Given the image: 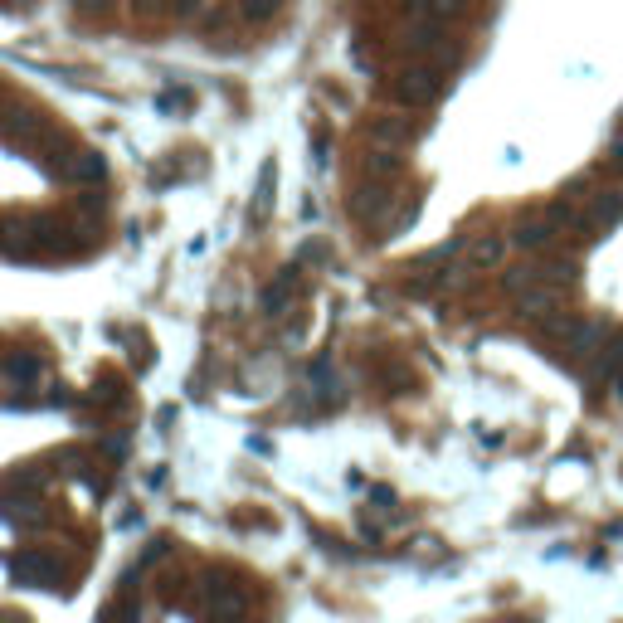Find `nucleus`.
Segmentation results:
<instances>
[{
    "instance_id": "6e6552de",
    "label": "nucleus",
    "mask_w": 623,
    "mask_h": 623,
    "mask_svg": "<svg viewBox=\"0 0 623 623\" xmlns=\"http://www.w3.org/2000/svg\"><path fill=\"white\" fill-rule=\"evenodd\" d=\"M468 263H473V268H492V263H502V239H487V234L473 239V244H468Z\"/></svg>"
},
{
    "instance_id": "f257e3e1",
    "label": "nucleus",
    "mask_w": 623,
    "mask_h": 623,
    "mask_svg": "<svg viewBox=\"0 0 623 623\" xmlns=\"http://www.w3.org/2000/svg\"><path fill=\"white\" fill-rule=\"evenodd\" d=\"M390 210H395V190L385 181H370L356 190V200H351V215L361 224H385L390 220Z\"/></svg>"
},
{
    "instance_id": "39448f33",
    "label": "nucleus",
    "mask_w": 623,
    "mask_h": 623,
    "mask_svg": "<svg viewBox=\"0 0 623 623\" xmlns=\"http://www.w3.org/2000/svg\"><path fill=\"white\" fill-rule=\"evenodd\" d=\"M560 229L550 224V215L546 220H521L516 224V234H512V244L516 249H531V254H541V249H550V239H555Z\"/></svg>"
},
{
    "instance_id": "423d86ee",
    "label": "nucleus",
    "mask_w": 623,
    "mask_h": 623,
    "mask_svg": "<svg viewBox=\"0 0 623 623\" xmlns=\"http://www.w3.org/2000/svg\"><path fill=\"white\" fill-rule=\"evenodd\" d=\"M5 137L10 142H25V147H35L39 137H44V117H35V112H5Z\"/></svg>"
},
{
    "instance_id": "4468645a",
    "label": "nucleus",
    "mask_w": 623,
    "mask_h": 623,
    "mask_svg": "<svg viewBox=\"0 0 623 623\" xmlns=\"http://www.w3.org/2000/svg\"><path fill=\"white\" fill-rule=\"evenodd\" d=\"M161 5H166V0H132V10H142V15H156Z\"/></svg>"
},
{
    "instance_id": "ddd939ff",
    "label": "nucleus",
    "mask_w": 623,
    "mask_h": 623,
    "mask_svg": "<svg viewBox=\"0 0 623 623\" xmlns=\"http://www.w3.org/2000/svg\"><path fill=\"white\" fill-rule=\"evenodd\" d=\"M205 5H210V0H176V20H195Z\"/></svg>"
},
{
    "instance_id": "9d476101",
    "label": "nucleus",
    "mask_w": 623,
    "mask_h": 623,
    "mask_svg": "<svg viewBox=\"0 0 623 623\" xmlns=\"http://www.w3.org/2000/svg\"><path fill=\"white\" fill-rule=\"evenodd\" d=\"M414 10H419L424 20H448V15H458V10H463V0H419Z\"/></svg>"
},
{
    "instance_id": "dca6fc26",
    "label": "nucleus",
    "mask_w": 623,
    "mask_h": 623,
    "mask_svg": "<svg viewBox=\"0 0 623 623\" xmlns=\"http://www.w3.org/2000/svg\"><path fill=\"white\" fill-rule=\"evenodd\" d=\"M5 112H10V93L0 88V122H5Z\"/></svg>"
},
{
    "instance_id": "2eb2a0df",
    "label": "nucleus",
    "mask_w": 623,
    "mask_h": 623,
    "mask_svg": "<svg viewBox=\"0 0 623 623\" xmlns=\"http://www.w3.org/2000/svg\"><path fill=\"white\" fill-rule=\"evenodd\" d=\"M78 5H83V10H108L112 0H78Z\"/></svg>"
},
{
    "instance_id": "0eeeda50",
    "label": "nucleus",
    "mask_w": 623,
    "mask_h": 623,
    "mask_svg": "<svg viewBox=\"0 0 623 623\" xmlns=\"http://www.w3.org/2000/svg\"><path fill=\"white\" fill-rule=\"evenodd\" d=\"M59 171H64L69 181H103V156H98V151H74Z\"/></svg>"
},
{
    "instance_id": "f03ea898",
    "label": "nucleus",
    "mask_w": 623,
    "mask_h": 623,
    "mask_svg": "<svg viewBox=\"0 0 623 623\" xmlns=\"http://www.w3.org/2000/svg\"><path fill=\"white\" fill-rule=\"evenodd\" d=\"M395 93H400V103H409V108H424V103H434L443 93V74L439 69H404Z\"/></svg>"
},
{
    "instance_id": "1a4fd4ad",
    "label": "nucleus",
    "mask_w": 623,
    "mask_h": 623,
    "mask_svg": "<svg viewBox=\"0 0 623 623\" xmlns=\"http://www.w3.org/2000/svg\"><path fill=\"white\" fill-rule=\"evenodd\" d=\"M5 375H10V380H20V385L39 380V356H30V351H20V356H5Z\"/></svg>"
},
{
    "instance_id": "20e7f679",
    "label": "nucleus",
    "mask_w": 623,
    "mask_h": 623,
    "mask_svg": "<svg viewBox=\"0 0 623 623\" xmlns=\"http://www.w3.org/2000/svg\"><path fill=\"white\" fill-rule=\"evenodd\" d=\"M10 570H15V580L20 585H35V589H54V565L35 555V550H25V555H15L10 560Z\"/></svg>"
},
{
    "instance_id": "9b49d317",
    "label": "nucleus",
    "mask_w": 623,
    "mask_h": 623,
    "mask_svg": "<svg viewBox=\"0 0 623 623\" xmlns=\"http://www.w3.org/2000/svg\"><path fill=\"white\" fill-rule=\"evenodd\" d=\"M283 10V0H244V15L249 20H273Z\"/></svg>"
},
{
    "instance_id": "7ed1b4c3",
    "label": "nucleus",
    "mask_w": 623,
    "mask_h": 623,
    "mask_svg": "<svg viewBox=\"0 0 623 623\" xmlns=\"http://www.w3.org/2000/svg\"><path fill=\"white\" fill-rule=\"evenodd\" d=\"M585 205H589V224H594V234L623 224V190H594V195H585Z\"/></svg>"
},
{
    "instance_id": "f8f14e48",
    "label": "nucleus",
    "mask_w": 623,
    "mask_h": 623,
    "mask_svg": "<svg viewBox=\"0 0 623 623\" xmlns=\"http://www.w3.org/2000/svg\"><path fill=\"white\" fill-rule=\"evenodd\" d=\"M395 166H400V156H395V151H375V161H370V171H375V176H390Z\"/></svg>"
}]
</instances>
